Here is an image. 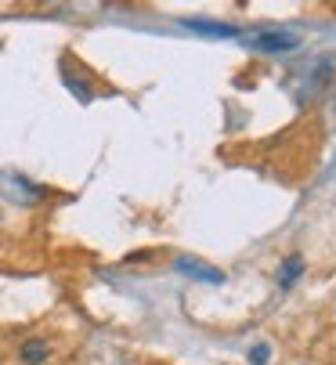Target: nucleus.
Instances as JSON below:
<instances>
[{"mask_svg":"<svg viewBox=\"0 0 336 365\" xmlns=\"http://www.w3.org/2000/svg\"><path fill=\"white\" fill-rule=\"evenodd\" d=\"M188 29L195 33H210V36H235V26H224V22H188Z\"/></svg>","mask_w":336,"mask_h":365,"instance_id":"obj_4","label":"nucleus"},{"mask_svg":"<svg viewBox=\"0 0 336 365\" xmlns=\"http://www.w3.org/2000/svg\"><path fill=\"white\" fill-rule=\"evenodd\" d=\"M250 47L253 51H293L297 36H290V33H260V36L250 40Z\"/></svg>","mask_w":336,"mask_h":365,"instance_id":"obj_1","label":"nucleus"},{"mask_svg":"<svg viewBox=\"0 0 336 365\" xmlns=\"http://www.w3.org/2000/svg\"><path fill=\"white\" fill-rule=\"evenodd\" d=\"M47 358H51L47 340H26V344L19 347V361H22V365H40V361H47Z\"/></svg>","mask_w":336,"mask_h":365,"instance_id":"obj_2","label":"nucleus"},{"mask_svg":"<svg viewBox=\"0 0 336 365\" xmlns=\"http://www.w3.org/2000/svg\"><path fill=\"white\" fill-rule=\"evenodd\" d=\"M300 272H304V257H300V253H290V257L282 260V268H278V282L293 286V282L300 279Z\"/></svg>","mask_w":336,"mask_h":365,"instance_id":"obj_3","label":"nucleus"},{"mask_svg":"<svg viewBox=\"0 0 336 365\" xmlns=\"http://www.w3.org/2000/svg\"><path fill=\"white\" fill-rule=\"evenodd\" d=\"M268 358H271V351H268V344H257V347L250 351V361H253V365H268Z\"/></svg>","mask_w":336,"mask_h":365,"instance_id":"obj_5","label":"nucleus"}]
</instances>
